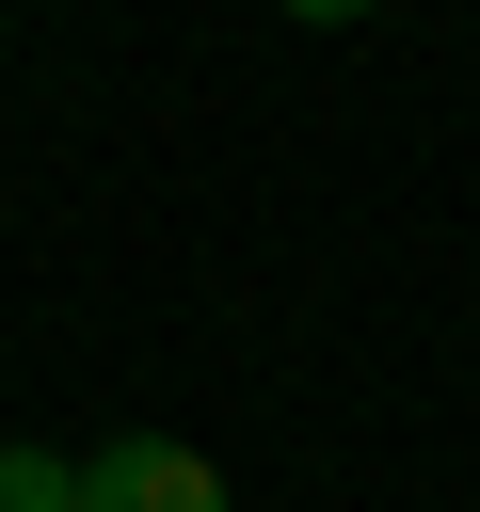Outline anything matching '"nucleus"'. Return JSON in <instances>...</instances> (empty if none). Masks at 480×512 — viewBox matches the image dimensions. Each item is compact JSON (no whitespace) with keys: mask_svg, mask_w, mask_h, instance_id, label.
Here are the masks:
<instances>
[{"mask_svg":"<svg viewBox=\"0 0 480 512\" xmlns=\"http://www.w3.org/2000/svg\"><path fill=\"white\" fill-rule=\"evenodd\" d=\"M64 512H224V464L176 448V432H112V448H80V496Z\"/></svg>","mask_w":480,"mask_h":512,"instance_id":"nucleus-1","label":"nucleus"},{"mask_svg":"<svg viewBox=\"0 0 480 512\" xmlns=\"http://www.w3.org/2000/svg\"><path fill=\"white\" fill-rule=\"evenodd\" d=\"M64 496H80L64 448H0V512H64Z\"/></svg>","mask_w":480,"mask_h":512,"instance_id":"nucleus-2","label":"nucleus"},{"mask_svg":"<svg viewBox=\"0 0 480 512\" xmlns=\"http://www.w3.org/2000/svg\"><path fill=\"white\" fill-rule=\"evenodd\" d=\"M288 32H352V16H384V0H272Z\"/></svg>","mask_w":480,"mask_h":512,"instance_id":"nucleus-3","label":"nucleus"}]
</instances>
